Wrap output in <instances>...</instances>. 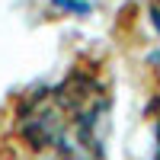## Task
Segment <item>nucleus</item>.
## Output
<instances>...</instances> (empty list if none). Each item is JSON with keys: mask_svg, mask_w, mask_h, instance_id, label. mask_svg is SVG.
I'll list each match as a JSON object with an SVG mask.
<instances>
[{"mask_svg": "<svg viewBox=\"0 0 160 160\" xmlns=\"http://www.w3.org/2000/svg\"><path fill=\"white\" fill-rule=\"evenodd\" d=\"M115 68L83 48L61 77L10 90L0 99V160H109Z\"/></svg>", "mask_w": 160, "mask_h": 160, "instance_id": "1", "label": "nucleus"}, {"mask_svg": "<svg viewBox=\"0 0 160 160\" xmlns=\"http://www.w3.org/2000/svg\"><path fill=\"white\" fill-rule=\"evenodd\" d=\"M144 118L151 125V138H154V151L148 160H160V93H151L148 109H144Z\"/></svg>", "mask_w": 160, "mask_h": 160, "instance_id": "2", "label": "nucleus"}]
</instances>
